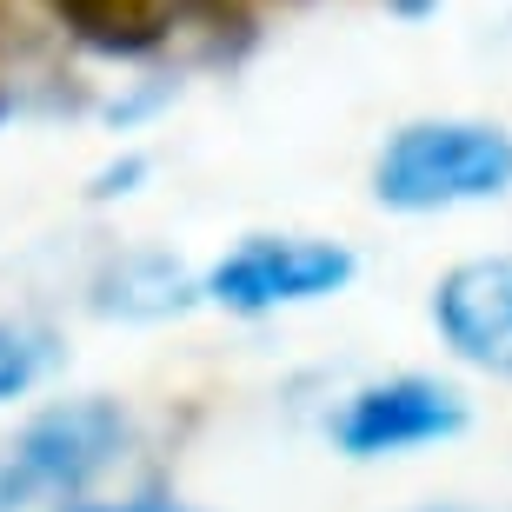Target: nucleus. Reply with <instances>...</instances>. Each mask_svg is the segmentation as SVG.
<instances>
[{"label":"nucleus","mask_w":512,"mask_h":512,"mask_svg":"<svg viewBox=\"0 0 512 512\" xmlns=\"http://www.w3.org/2000/svg\"><path fill=\"white\" fill-rule=\"evenodd\" d=\"M466 426V393L433 373H399V380H373L340 406L333 419V446L346 459H393L413 446H439Z\"/></svg>","instance_id":"20e7f679"},{"label":"nucleus","mask_w":512,"mask_h":512,"mask_svg":"<svg viewBox=\"0 0 512 512\" xmlns=\"http://www.w3.org/2000/svg\"><path fill=\"white\" fill-rule=\"evenodd\" d=\"M167 14H193V20H213V27H240L247 20V0H160Z\"/></svg>","instance_id":"1a4fd4ad"},{"label":"nucleus","mask_w":512,"mask_h":512,"mask_svg":"<svg viewBox=\"0 0 512 512\" xmlns=\"http://www.w3.org/2000/svg\"><path fill=\"white\" fill-rule=\"evenodd\" d=\"M60 512H193L180 499H160V493H140V499H74V506Z\"/></svg>","instance_id":"9d476101"},{"label":"nucleus","mask_w":512,"mask_h":512,"mask_svg":"<svg viewBox=\"0 0 512 512\" xmlns=\"http://www.w3.org/2000/svg\"><path fill=\"white\" fill-rule=\"evenodd\" d=\"M127 446V413L114 399H60L40 419L20 426V439L0 459V512L34 493H80L94 486Z\"/></svg>","instance_id":"f03ea898"},{"label":"nucleus","mask_w":512,"mask_h":512,"mask_svg":"<svg viewBox=\"0 0 512 512\" xmlns=\"http://www.w3.org/2000/svg\"><path fill=\"white\" fill-rule=\"evenodd\" d=\"M147 173V160L140 153H127L120 167H107V173H94V187H87V200H114V193H133V180Z\"/></svg>","instance_id":"9b49d317"},{"label":"nucleus","mask_w":512,"mask_h":512,"mask_svg":"<svg viewBox=\"0 0 512 512\" xmlns=\"http://www.w3.org/2000/svg\"><path fill=\"white\" fill-rule=\"evenodd\" d=\"M512 193V133L493 120H406L373 160V200L393 213H446Z\"/></svg>","instance_id":"f257e3e1"},{"label":"nucleus","mask_w":512,"mask_h":512,"mask_svg":"<svg viewBox=\"0 0 512 512\" xmlns=\"http://www.w3.org/2000/svg\"><path fill=\"white\" fill-rule=\"evenodd\" d=\"M433 326L453 346V360L512 380V253H479L439 273Z\"/></svg>","instance_id":"39448f33"},{"label":"nucleus","mask_w":512,"mask_h":512,"mask_svg":"<svg viewBox=\"0 0 512 512\" xmlns=\"http://www.w3.org/2000/svg\"><path fill=\"white\" fill-rule=\"evenodd\" d=\"M0 120H7V94H0Z\"/></svg>","instance_id":"4468645a"},{"label":"nucleus","mask_w":512,"mask_h":512,"mask_svg":"<svg viewBox=\"0 0 512 512\" xmlns=\"http://www.w3.org/2000/svg\"><path fill=\"white\" fill-rule=\"evenodd\" d=\"M54 340L40 333V326H14V320H0V406L7 399H27L47 373H54Z\"/></svg>","instance_id":"6e6552de"},{"label":"nucleus","mask_w":512,"mask_h":512,"mask_svg":"<svg viewBox=\"0 0 512 512\" xmlns=\"http://www.w3.org/2000/svg\"><path fill=\"white\" fill-rule=\"evenodd\" d=\"M200 300H207V280H193L173 253H120L87 293L100 320H173Z\"/></svg>","instance_id":"423d86ee"},{"label":"nucleus","mask_w":512,"mask_h":512,"mask_svg":"<svg viewBox=\"0 0 512 512\" xmlns=\"http://www.w3.org/2000/svg\"><path fill=\"white\" fill-rule=\"evenodd\" d=\"M40 7L87 54H107V60H140L153 47H167V34H173V14L160 0H40Z\"/></svg>","instance_id":"0eeeda50"},{"label":"nucleus","mask_w":512,"mask_h":512,"mask_svg":"<svg viewBox=\"0 0 512 512\" xmlns=\"http://www.w3.org/2000/svg\"><path fill=\"white\" fill-rule=\"evenodd\" d=\"M419 512H459V506H419Z\"/></svg>","instance_id":"ddd939ff"},{"label":"nucleus","mask_w":512,"mask_h":512,"mask_svg":"<svg viewBox=\"0 0 512 512\" xmlns=\"http://www.w3.org/2000/svg\"><path fill=\"white\" fill-rule=\"evenodd\" d=\"M393 14H406V20H426V14H439V0H393Z\"/></svg>","instance_id":"f8f14e48"},{"label":"nucleus","mask_w":512,"mask_h":512,"mask_svg":"<svg viewBox=\"0 0 512 512\" xmlns=\"http://www.w3.org/2000/svg\"><path fill=\"white\" fill-rule=\"evenodd\" d=\"M360 260L340 240H313V233H253L227 260H213L200 280H207V300L227 306V313H280V306H313L333 300L340 286H353Z\"/></svg>","instance_id":"7ed1b4c3"}]
</instances>
